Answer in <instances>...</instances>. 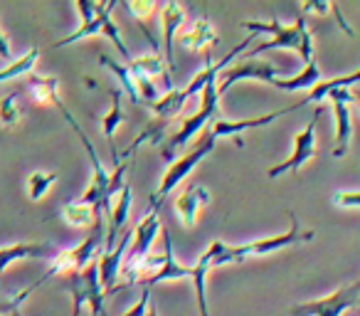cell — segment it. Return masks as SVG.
Returning <instances> with one entry per match:
<instances>
[{"mask_svg": "<svg viewBox=\"0 0 360 316\" xmlns=\"http://www.w3.org/2000/svg\"><path fill=\"white\" fill-rule=\"evenodd\" d=\"M217 106H220V94H217V80H215V82H210L205 89H202L200 109H198L193 116H188V119L180 124V129L173 131V134L168 136V141L163 144V158H165V161L173 163L175 151L183 148V146H186L188 141L193 139V136L200 134V131L205 129V126L210 124L212 119H215V116H217Z\"/></svg>", "mask_w": 360, "mask_h": 316, "instance_id": "obj_4", "label": "cell"}, {"mask_svg": "<svg viewBox=\"0 0 360 316\" xmlns=\"http://www.w3.org/2000/svg\"><path fill=\"white\" fill-rule=\"evenodd\" d=\"M160 6L163 3H153V0H148V3H139V0H134V3H129V11H131V15L136 18V23L141 25V30L146 32V37H148V42H150V47L153 50H158V37H155V32L150 30V18H153V13L155 11H160Z\"/></svg>", "mask_w": 360, "mask_h": 316, "instance_id": "obj_28", "label": "cell"}, {"mask_svg": "<svg viewBox=\"0 0 360 316\" xmlns=\"http://www.w3.org/2000/svg\"><path fill=\"white\" fill-rule=\"evenodd\" d=\"M101 242H104V225H94V232H91L89 237H86L84 242H79V245L70 247V250H60L55 257H52V265L50 270L45 272V277H42V284H45L50 277H57V274H77V272H82L86 265H91V262L96 260V252H99Z\"/></svg>", "mask_w": 360, "mask_h": 316, "instance_id": "obj_5", "label": "cell"}, {"mask_svg": "<svg viewBox=\"0 0 360 316\" xmlns=\"http://www.w3.org/2000/svg\"><path fill=\"white\" fill-rule=\"evenodd\" d=\"M163 240H165V262H163V267H160L158 272H155L153 277L148 279V284L146 286H150V284H160V282H180V279H191V274H193V267H186V265H180L178 260H175V255H173V240H170V232L163 227Z\"/></svg>", "mask_w": 360, "mask_h": 316, "instance_id": "obj_19", "label": "cell"}, {"mask_svg": "<svg viewBox=\"0 0 360 316\" xmlns=\"http://www.w3.org/2000/svg\"><path fill=\"white\" fill-rule=\"evenodd\" d=\"M321 80H323V77H321L319 65H316V60H311L309 65L304 67V72H299L296 77H289V80H279V77H276L271 84H274L276 89H284V91H304V89L311 91Z\"/></svg>", "mask_w": 360, "mask_h": 316, "instance_id": "obj_27", "label": "cell"}, {"mask_svg": "<svg viewBox=\"0 0 360 316\" xmlns=\"http://www.w3.org/2000/svg\"><path fill=\"white\" fill-rule=\"evenodd\" d=\"M37 57H40V50L32 47V50H27L22 57H18V60H13L11 65H6L3 70H0V84H6V82H11V80H18V77L32 75V70H35V65H37Z\"/></svg>", "mask_w": 360, "mask_h": 316, "instance_id": "obj_29", "label": "cell"}, {"mask_svg": "<svg viewBox=\"0 0 360 316\" xmlns=\"http://www.w3.org/2000/svg\"><path fill=\"white\" fill-rule=\"evenodd\" d=\"M215 144H217V139L212 136V131H207V134H202V139L198 141L188 153H183L180 158H175V161L170 163V168L165 171V176L160 178V186L155 188L153 196H150V210H160V206L165 203V198L178 188V183H183L188 176H191V171L202 161V158H207V156L212 153Z\"/></svg>", "mask_w": 360, "mask_h": 316, "instance_id": "obj_3", "label": "cell"}, {"mask_svg": "<svg viewBox=\"0 0 360 316\" xmlns=\"http://www.w3.org/2000/svg\"><path fill=\"white\" fill-rule=\"evenodd\" d=\"M129 70L136 72V75H143L148 77L150 82L153 80H165V87L170 91V77H168V65H165V57H160L158 52H150V55H141V57H134L129 62Z\"/></svg>", "mask_w": 360, "mask_h": 316, "instance_id": "obj_25", "label": "cell"}, {"mask_svg": "<svg viewBox=\"0 0 360 316\" xmlns=\"http://www.w3.org/2000/svg\"><path fill=\"white\" fill-rule=\"evenodd\" d=\"M148 306H150V289L146 286L143 294H141V299L136 301V304L131 306V309L126 311L124 316H146V314H148Z\"/></svg>", "mask_w": 360, "mask_h": 316, "instance_id": "obj_34", "label": "cell"}, {"mask_svg": "<svg viewBox=\"0 0 360 316\" xmlns=\"http://www.w3.org/2000/svg\"><path fill=\"white\" fill-rule=\"evenodd\" d=\"M289 232L284 235H271L264 240H252L247 245H225L222 240H215L210 245L212 250V267H222V265H237L245 257H259V255H271V252H279L284 247L291 245H301V242H311L316 237L314 230H301L296 215L289 210Z\"/></svg>", "mask_w": 360, "mask_h": 316, "instance_id": "obj_2", "label": "cell"}, {"mask_svg": "<svg viewBox=\"0 0 360 316\" xmlns=\"http://www.w3.org/2000/svg\"><path fill=\"white\" fill-rule=\"evenodd\" d=\"M353 101H358V106H360V91H353Z\"/></svg>", "mask_w": 360, "mask_h": 316, "instance_id": "obj_38", "label": "cell"}, {"mask_svg": "<svg viewBox=\"0 0 360 316\" xmlns=\"http://www.w3.org/2000/svg\"><path fill=\"white\" fill-rule=\"evenodd\" d=\"M146 316H158V309H155V306L150 304V306H148V314H146Z\"/></svg>", "mask_w": 360, "mask_h": 316, "instance_id": "obj_37", "label": "cell"}, {"mask_svg": "<svg viewBox=\"0 0 360 316\" xmlns=\"http://www.w3.org/2000/svg\"><path fill=\"white\" fill-rule=\"evenodd\" d=\"M22 116H25V109L20 104V96L15 91H8L0 99V126L3 129H15V126H20Z\"/></svg>", "mask_w": 360, "mask_h": 316, "instance_id": "obj_30", "label": "cell"}, {"mask_svg": "<svg viewBox=\"0 0 360 316\" xmlns=\"http://www.w3.org/2000/svg\"><path fill=\"white\" fill-rule=\"evenodd\" d=\"M289 111H296L294 104L286 106V109H279V111H271V114H264V116H257V119H240V121H232V119H217L212 124V136L220 139V136H237L242 131H252V129H262V126H269L271 121H276L279 116H286Z\"/></svg>", "mask_w": 360, "mask_h": 316, "instance_id": "obj_18", "label": "cell"}, {"mask_svg": "<svg viewBox=\"0 0 360 316\" xmlns=\"http://www.w3.org/2000/svg\"><path fill=\"white\" fill-rule=\"evenodd\" d=\"M163 232V222H160V210H148V215L139 222V225L131 230V242L129 250H126L124 265L121 270H129L136 262H141L143 257L150 255V247H153L155 237Z\"/></svg>", "mask_w": 360, "mask_h": 316, "instance_id": "obj_9", "label": "cell"}, {"mask_svg": "<svg viewBox=\"0 0 360 316\" xmlns=\"http://www.w3.org/2000/svg\"><path fill=\"white\" fill-rule=\"evenodd\" d=\"M11 57H13L11 42H8V37L3 35V30H0V60H6L8 65H11Z\"/></svg>", "mask_w": 360, "mask_h": 316, "instance_id": "obj_36", "label": "cell"}, {"mask_svg": "<svg viewBox=\"0 0 360 316\" xmlns=\"http://www.w3.org/2000/svg\"><path fill=\"white\" fill-rule=\"evenodd\" d=\"M27 89H30L32 99L42 106H57L62 104L60 99V80L47 75H27Z\"/></svg>", "mask_w": 360, "mask_h": 316, "instance_id": "obj_22", "label": "cell"}, {"mask_svg": "<svg viewBox=\"0 0 360 316\" xmlns=\"http://www.w3.org/2000/svg\"><path fill=\"white\" fill-rule=\"evenodd\" d=\"M160 27H163V47H165V65L173 70V42L178 32L186 27V6L178 0H168L160 6Z\"/></svg>", "mask_w": 360, "mask_h": 316, "instance_id": "obj_15", "label": "cell"}, {"mask_svg": "<svg viewBox=\"0 0 360 316\" xmlns=\"http://www.w3.org/2000/svg\"><path fill=\"white\" fill-rule=\"evenodd\" d=\"M279 70L276 65L271 62H259V60H245V62H237L235 67L225 70L220 77H217V94H225L227 89L237 84V82H247V80H257V82H274Z\"/></svg>", "mask_w": 360, "mask_h": 316, "instance_id": "obj_10", "label": "cell"}, {"mask_svg": "<svg viewBox=\"0 0 360 316\" xmlns=\"http://www.w3.org/2000/svg\"><path fill=\"white\" fill-rule=\"evenodd\" d=\"M210 270H212V250L207 247V250L200 255V260L193 265V274H191L200 316H210V304H207V272Z\"/></svg>", "mask_w": 360, "mask_h": 316, "instance_id": "obj_21", "label": "cell"}, {"mask_svg": "<svg viewBox=\"0 0 360 316\" xmlns=\"http://www.w3.org/2000/svg\"><path fill=\"white\" fill-rule=\"evenodd\" d=\"M360 306V279L350 282L345 286H338L333 294L311 299L304 304H294L289 309L291 316H343L345 311Z\"/></svg>", "mask_w": 360, "mask_h": 316, "instance_id": "obj_6", "label": "cell"}, {"mask_svg": "<svg viewBox=\"0 0 360 316\" xmlns=\"http://www.w3.org/2000/svg\"><path fill=\"white\" fill-rule=\"evenodd\" d=\"M77 13H79V27L72 32L70 37L65 40L55 42V47H67V45H75L79 40H86V37H94V35H101L104 32V25L106 20L111 18V11L116 8V3H91V0H77L75 3Z\"/></svg>", "mask_w": 360, "mask_h": 316, "instance_id": "obj_8", "label": "cell"}, {"mask_svg": "<svg viewBox=\"0 0 360 316\" xmlns=\"http://www.w3.org/2000/svg\"><path fill=\"white\" fill-rule=\"evenodd\" d=\"M11 316H25V314H22V311L20 309H15V311H13V314Z\"/></svg>", "mask_w": 360, "mask_h": 316, "instance_id": "obj_39", "label": "cell"}, {"mask_svg": "<svg viewBox=\"0 0 360 316\" xmlns=\"http://www.w3.org/2000/svg\"><path fill=\"white\" fill-rule=\"evenodd\" d=\"M301 11H304V13H316V15H326V13L333 11V3H321V0H306V3H301Z\"/></svg>", "mask_w": 360, "mask_h": 316, "instance_id": "obj_35", "label": "cell"}, {"mask_svg": "<svg viewBox=\"0 0 360 316\" xmlns=\"http://www.w3.org/2000/svg\"><path fill=\"white\" fill-rule=\"evenodd\" d=\"M129 242H131V232L124 230V235L119 237L114 250L104 252L99 257V282H101V289H104L106 296L114 294L116 284H119V277H121V265H124V257L126 250H129Z\"/></svg>", "mask_w": 360, "mask_h": 316, "instance_id": "obj_13", "label": "cell"}, {"mask_svg": "<svg viewBox=\"0 0 360 316\" xmlns=\"http://www.w3.org/2000/svg\"><path fill=\"white\" fill-rule=\"evenodd\" d=\"M210 203V193L202 186H191L188 191H183L178 198H175V213L180 217V225L193 230L198 225V217H200V210Z\"/></svg>", "mask_w": 360, "mask_h": 316, "instance_id": "obj_17", "label": "cell"}, {"mask_svg": "<svg viewBox=\"0 0 360 316\" xmlns=\"http://www.w3.org/2000/svg\"><path fill=\"white\" fill-rule=\"evenodd\" d=\"M355 82H360V70L350 72V75H343V77H333V80H321L319 84L309 91V96H306V99H301L299 104H294V109H301V106H306V104L321 106V101L328 99V94L333 89H348V87L355 84Z\"/></svg>", "mask_w": 360, "mask_h": 316, "instance_id": "obj_23", "label": "cell"}, {"mask_svg": "<svg viewBox=\"0 0 360 316\" xmlns=\"http://www.w3.org/2000/svg\"><path fill=\"white\" fill-rule=\"evenodd\" d=\"M99 65H101V67H106V70L114 72V75L119 77L121 84H124V89H126V94H129V99L134 101V104H141L139 91H136V82H134V77H131L129 67H126V65H119V62H116L114 57H109V55H99Z\"/></svg>", "mask_w": 360, "mask_h": 316, "instance_id": "obj_32", "label": "cell"}, {"mask_svg": "<svg viewBox=\"0 0 360 316\" xmlns=\"http://www.w3.org/2000/svg\"><path fill=\"white\" fill-rule=\"evenodd\" d=\"M178 45L183 50H191V52H210L212 47L217 45V32L212 27L210 18H198L193 20L191 25H186L183 30L178 32Z\"/></svg>", "mask_w": 360, "mask_h": 316, "instance_id": "obj_16", "label": "cell"}, {"mask_svg": "<svg viewBox=\"0 0 360 316\" xmlns=\"http://www.w3.org/2000/svg\"><path fill=\"white\" fill-rule=\"evenodd\" d=\"M242 27H245L252 37H257V35H269L271 37V40L257 45L255 50L250 52L247 60H255L257 55H262V52H271V50L299 52V57L304 60V65H309L311 60H316L314 57V37H311L309 27H306V18H296L291 25H284V23H279L276 18L269 23L247 20Z\"/></svg>", "mask_w": 360, "mask_h": 316, "instance_id": "obj_1", "label": "cell"}, {"mask_svg": "<svg viewBox=\"0 0 360 316\" xmlns=\"http://www.w3.org/2000/svg\"><path fill=\"white\" fill-rule=\"evenodd\" d=\"M79 274H82V282H84L86 306H89L91 316H109L106 314V304H104L106 294H104V289H101V282H99V260L86 265Z\"/></svg>", "mask_w": 360, "mask_h": 316, "instance_id": "obj_20", "label": "cell"}, {"mask_svg": "<svg viewBox=\"0 0 360 316\" xmlns=\"http://www.w3.org/2000/svg\"><path fill=\"white\" fill-rule=\"evenodd\" d=\"M121 96H124V94H121V89L111 91V109L101 116V134H104V139L109 141L111 156H114V158L119 156V151H116V146H114V134H116V129H119V126L126 121L124 109H121Z\"/></svg>", "mask_w": 360, "mask_h": 316, "instance_id": "obj_26", "label": "cell"}, {"mask_svg": "<svg viewBox=\"0 0 360 316\" xmlns=\"http://www.w3.org/2000/svg\"><path fill=\"white\" fill-rule=\"evenodd\" d=\"M101 213L96 210L94 206H89V203L84 201H70L62 206V220L67 222V225L72 227H94L101 222Z\"/></svg>", "mask_w": 360, "mask_h": 316, "instance_id": "obj_24", "label": "cell"}, {"mask_svg": "<svg viewBox=\"0 0 360 316\" xmlns=\"http://www.w3.org/2000/svg\"><path fill=\"white\" fill-rule=\"evenodd\" d=\"M57 183V173L55 171H32L27 176V198L32 203H40L42 198L50 193V188Z\"/></svg>", "mask_w": 360, "mask_h": 316, "instance_id": "obj_31", "label": "cell"}, {"mask_svg": "<svg viewBox=\"0 0 360 316\" xmlns=\"http://www.w3.org/2000/svg\"><path fill=\"white\" fill-rule=\"evenodd\" d=\"M333 203L338 208H360V191H338L333 196Z\"/></svg>", "mask_w": 360, "mask_h": 316, "instance_id": "obj_33", "label": "cell"}, {"mask_svg": "<svg viewBox=\"0 0 360 316\" xmlns=\"http://www.w3.org/2000/svg\"><path fill=\"white\" fill-rule=\"evenodd\" d=\"M319 116H321V106H316L309 124L294 136V148H291L289 158H284L281 163H276V166H271L269 171H266V176H269L271 181L279 178L281 173H299L316 156V124H319Z\"/></svg>", "mask_w": 360, "mask_h": 316, "instance_id": "obj_7", "label": "cell"}, {"mask_svg": "<svg viewBox=\"0 0 360 316\" xmlns=\"http://www.w3.org/2000/svg\"><path fill=\"white\" fill-rule=\"evenodd\" d=\"M330 104H333L335 114V146H333V158H343L348 153L350 136H353V124H350V109L348 104L353 101V91L348 89H333L328 94Z\"/></svg>", "mask_w": 360, "mask_h": 316, "instance_id": "obj_11", "label": "cell"}, {"mask_svg": "<svg viewBox=\"0 0 360 316\" xmlns=\"http://www.w3.org/2000/svg\"><path fill=\"white\" fill-rule=\"evenodd\" d=\"M57 247L52 242H13L0 247V279L8 272V267L22 260H47L57 255Z\"/></svg>", "mask_w": 360, "mask_h": 316, "instance_id": "obj_12", "label": "cell"}, {"mask_svg": "<svg viewBox=\"0 0 360 316\" xmlns=\"http://www.w3.org/2000/svg\"><path fill=\"white\" fill-rule=\"evenodd\" d=\"M131 206H134V193H131V186L126 183L119 191V196L111 201V210L106 215V220H109V225H106V252L114 250L119 237L124 235L126 222H129L131 215Z\"/></svg>", "mask_w": 360, "mask_h": 316, "instance_id": "obj_14", "label": "cell"}]
</instances>
